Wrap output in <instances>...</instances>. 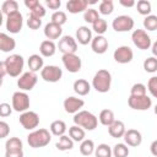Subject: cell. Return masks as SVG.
Here are the masks:
<instances>
[{
    "mask_svg": "<svg viewBox=\"0 0 157 157\" xmlns=\"http://www.w3.org/2000/svg\"><path fill=\"white\" fill-rule=\"evenodd\" d=\"M144 69L146 72H156L157 71V58H147L144 61Z\"/></svg>",
    "mask_w": 157,
    "mask_h": 157,
    "instance_id": "obj_42",
    "label": "cell"
},
{
    "mask_svg": "<svg viewBox=\"0 0 157 157\" xmlns=\"http://www.w3.org/2000/svg\"><path fill=\"white\" fill-rule=\"evenodd\" d=\"M76 40L82 45H86L90 42H92V32H91V29L88 27H86V26L78 27L77 31H76Z\"/></svg>",
    "mask_w": 157,
    "mask_h": 157,
    "instance_id": "obj_20",
    "label": "cell"
},
{
    "mask_svg": "<svg viewBox=\"0 0 157 157\" xmlns=\"http://www.w3.org/2000/svg\"><path fill=\"white\" fill-rule=\"evenodd\" d=\"M107 27H108V25H107V22H105V20H103V18H99V20H97L93 25H92V28H93V31L98 34V36H102L105 31H107Z\"/></svg>",
    "mask_w": 157,
    "mask_h": 157,
    "instance_id": "obj_41",
    "label": "cell"
},
{
    "mask_svg": "<svg viewBox=\"0 0 157 157\" xmlns=\"http://www.w3.org/2000/svg\"><path fill=\"white\" fill-rule=\"evenodd\" d=\"M10 132V126L5 121H0V139H4L9 135Z\"/></svg>",
    "mask_w": 157,
    "mask_h": 157,
    "instance_id": "obj_48",
    "label": "cell"
},
{
    "mask_svg": "<svg viewBox=\"0 0 157 157\" xmlns=\"http://www.w3.org/2000/svg\"><path fill=\"white\" fill-rule=\"evenodd\" d=\"M98 119H99L101 124L104 125V126H110V125L115 121V119H114V113H113V110H110V109H103V110H101Z\"/></svg>",
    "mask_w": 157,
    "mask_h": 157,
    "instance_id": "obj_28",
    "label": "cell"
},
{
    "mask_svg": "<svg viewBox=\"0 0 157 157\" xmlns=\"http://www.w3.org/2000/svg\"><path fill=\"white\" fill-rule=\"evenodd\" d=\"M5 157H23V151H6Z\"/></svg>",
    "mask_w": 157,
    "mask_h": 157,
    "instance_id": "obj_50",
    "label": "cell"
},
{
    "mask_svg": "<svg viewBox=\"0 0 157 157\" xmlns=\"http://www.w3.org/2000/svg\"><path fill=\"white\" fill-rule=\"evenodd\" d=\"M110 85H112V75L108 70L101 69L98 70L92 80V86L97 92L101 93H105L110 90Z\"/></svg>",
    "mask_w": 157,
    "mask_h": 157,
    "instance_id": "obj_1",
    "label": "cell"
},
{
    "mask_svg": "<svg viewBox=\"0 0 157 157\" xmlns=\"http://www.w3.org/2000/svg\"><path fill=\"white\" fill-rule=\"evenodd\" d=\"M146 86L144 83H135L131 87V96H145L146 94Z\"/></svg>",
    "mask_w": 157,
    "mask_h": 157,
    "instance_id": "obj_44",
    "label": "cell"
},
{
    "mask_svg": "<svg viewBox=\"0 0 157 157\" xmlns=\"http://www.w3.org/2000/svg\"><path fill=\"white\" fill-rule=\"evenodd\" d=\"M12 113V107H10L9 103H1L0 104V117L6 118Z\"/></svg>",
    "mask_w": 157,
    "mask_h": 157,
    "instance_id": "obj_47",
    "label": "cell"
},
{
    "mask_svg": "<svg viewBox=\"0 0 157 157\" xmlns=\"http://www.w3.org/2000/svg\"><path fill=\"white\" fill-rule=\"evenodd\" d=\"M66 131V124L63 120H54L50 124V132L55 136H63Z\"/></svg>",
    "mask_w": 157,
    "mask_h": 157,
    "instance_id": "obj_29",
    "label": "cell"
},
{
    "mask_svg": "<svg viewBox=\"0 0 157 157\" xmlns=\"http://www.w3.org/2000/svg\"><path fill=\"white\" fill-rule=\"evenodd\" d=\"M74 123H75V125H78L82 129H86V130L91 131V130H94L97 128L98 119L91 112L81 110V112H78L74 115Z\"/></svg>",
    "mask_w": 157,
    "mask_h": 157,
    "instance_id": "obj_3",
    "label": "cell"
},
{
    "mask_svg": "<svg viewBox=\"0 0 157 157\" xmlns=\"http://www.w3.org/2000/svg\"><path fill=\"white\" fill-rule=\"evenodd\" d=\"M4 64L6 67L7 75H10L11 77H17L22 72L25 61L20 54H12L4 60Z\"/></svg>",
    "mask_w": 157,
    "mask_h": 157,
    "instance_id": "obj_4",
    "label": "cell"
},
{
    "mask_svg": "<svg viewBox=\"0 0 157 157\" xmlns=\"http://www.w3.org/2000/svg\"><path fill=\"white\" fill-rule=\"evenodd\" d=\"M66 20H67V17H66V13L64 11H55L52 15V22H54L59 26H63L66 22Z\"/></svg>",
    "mask_w": 157,
    "mask_h": 157,
    "instance_id": "obj_43",
    "label": "cell"
},
{
    "mask_svg": "<svg viewBox=\"0 0 157 157\" xmlns=\"http://www.w3.org/2000/svg\"><path fill=\"white\" fill-rule=\"evenodd\" d=\"M152 54H153L155 56H157V40L152 44Z\"/></svg>",
    "mask_w": 157,
    "mask_h": 157,
    "instance_id": "obj_54",
    "label": "cell"
},
{
    "mask_svg": "<svg viewBox=\"0 0 157 157\" xmlns=\"http://www.w3.org/2000/svg\"><path fill=\"white\" fill-rule=\"evenodd\" d=\"M144 27L147 31H156L157 29V16L148 15L144 20Z\"/></svg>",
    "mask_w": 157,
    "mask_h": 157,
    "instance_id": "obj_38",
    "label": "cell"
},
{
    "mask_svg": "<svg viewBox=\"0 0 157 157\" xmlns=\"http://www.w3.org/2000/svg\"><path fill=\"white\" fill-rule=\"evenodd\" d=\"M85 102L81 98H76V97H67L64 101V109L66 113L74 114V113H78V110L83 107Z\"/></svg>",
    "mask_w": 157,
    "mask_h": 157,
    "instance_id": "obj_17",
    "label": "cell"
},
{
    "mask_svg": "<svg viewBox=\"0 0 157 157\" xmlns=\"http://www.w3.org/2000/svg\"><path fill=\"white\" fill-rule=\"evenodd\" d=\"M132 43L141 50H147L151 47V38L144 29H135L131 34Z\"/></svg>",
    "mask_w": 157,
    "mask_h": 157,
    "instance_id": "obj_7",
    "label": "cell"
},
{
    "mask_svg": "<svg viewBox=\"0 0 157 157\" xmlns=\"http://www.w3.org/2000/svg\"><path fill=\"white\" fill-rule=\"evenodd\" d=\"M112 150L107 144H101L98 145V147H96L94 150V155L96 157H112Z\"/></svg>",
    "mask_w": 157,
    "mask_h": 157,
    "instance_id": "obj_36",
    "label": "cell"
},
{
    "mask_svg": "<svg viewBox=\"0 0 157 157\" xmlns=\"http://www.w3.org/2000/svg\"><path fill=\"white\" fill-rule=\"evenodd\" d=\"M6 74H7V71H6L5 64H4V61H1V63H0V78H1V82H2V78L5 77Z\"/></svg>",
    "mask_w": 157,
    "mask_h": 157,
    "instance_id": "obj_52",
    "label": "cell"
},
{
    "mask_svg": "<svg viewBox=\"0 0 157 157\" xmlns=\"http://www.w3.org/2000/svg\"><path fill=\"white\" fill-rule=\"evenodd\" d=\"M16 11H18V4L15 0H6L1 6V12L6 16Z\"/></svg>",
    "mask_w": 157,
    "mask_h": 157,
    "instance_id": "obj_33",
    "label": "cell"
},
{
    "mask_svg": "<svg viewBox=\"0 0 157 157\" xmlns=\"http://www.w3.org/2000/svg\"><path fill=\"white\" fill-rule=\"evenodd\" d=\"M22 141L18 137H10L5 144L6 151H22Z\"/></svg>",
    "mask_w": 157,
    "mask_h": 157,
    "instance_id": "obj_32",
    "label": "cell"
},
{
    "mask_svg": "<svg viewBox=\"0 0 157 157\" xmlns=\"http://www.w3.org/2000/svg\"><path fill=\"white\" fill-rule=\"evenodd\" d=\"M59 50L64 54H75V52L77 50V40L74 39L71 36H64L60 40H59Z\"/></svg>",
    "mask_w": 157,
    "mask_h": 157,
    "instance_id": "obj_15",
    "label": "cell"
},
{
    "mask_svg": "<svg viewBox=\"0 0 157 157\" xmlns=\"http://www.w3.org/2000/svg\"><path fill=\"white\" fill-rule=\"evenodd\" d=\"M25 5L31 10V15L37 16L39 18L45 16V9L39 4V1H37V0H26Z\"/></svg>",
    "mask_w": 157,
    "mask_h": 157,
    "instance_id": "obj_23",
    "label": "cell"
},
{
    "mask_svg": "<svg viewBox=\"0 0 157 157\" xmlns=\"http://www.w3.org/2000/svg\"><path fill=\"white\" fill-rule=\"evenodd\" d=\"M91 48L96 54H103L108 49V40L103 36H97L91 42Z\"/></svg>",
    "mask_w": 157,
    "mask_h": 157,
    "instance_id": "obj_18",
    "label": "cell"
},
{
    "mask_svg": "<svg viewBox=\"0 0 157 157\" xmlns=\"http://www.w3.org/2000/svg\"><path fill=\"white\" fill-rule=\"evenodd\" d=\"M113 56H114V60L119 64H129L134 58V53L130 47L121 45L114 50Z\"/></svg>",
    "mask_w": 157,
    "mask_h": 157,
    "instance_id": "obj_14",
    "label": "cell"
},
{
    "mask_svg": "<svg viewBox=\"0 0 157 157\" xmlns=\"http://www.w3.org/2000/svg\"><path fill=\"white\" fill-rule=\"evenodd\" d=\"M147 90L150 91V93L155 98H157V76H153V77H151L148 80V82H147Z\"/></svg>",
    "mask_w": 157,
    "mask_h": 157,
    "instance_id": "obj_46",
    "label": "cell"
},
{
    "mask_svg": "<svg viewBox=\"0 0 157 157\" xmlns=\"http://www.w3.org/2000/svg\"><path fill=\"white\" fill-rule=\"evenodd\" d=\"M37 80H38V77H37L36 72L28 71V72H25L22 76H20V78L17 80V86H18L20 90L31 91L36 86Z\"/></svg>",
    "mask_w": 157,
    "mask_h": 157,
    "instance_id": "obj_13",
    "label": "cell"
},
{
    "mask_svg": "<svg viewBox=\"0 0 157 157\" xmlns=\"http://www.w3.org/2000/svg\"><path fill=\"white\" fill-rule=\"evenodd\" d=\"M94 151V144L92 140H83L80 145V152L83 156H90Z\"/></svg>",
    "mask_w": 157,
    "mask_h": 157,
    "instance_id": "obj_34",
    "label": "cell"
},
{
    "mask_svg": "<svg viewBox=\"0 0 157 157\" xmlns=\"http://www.w3.org/2000/svg\"><path fill=\"white\" fill-rule=\"evenodd\" d=\"M40 76L45 82H58L63 76V70L55 65H48L42 69Z\"/></svg>",
    "mask_w": 157,
    "mask_h": 157,
    "instance_id": "obj_8",
    "label": "cell"
},
{
    "mask_svg": "<svg viewBox=\"0 0 157 157\" xmlns=\"http://www.w3.org/2000/svg\"><path fill=\"white\" fill-rule=\"evenodd\" d=\"M63 33V28L61 26L54 23V22H49L48 25H45L44 27V36L52 40V39H58Z\"/></svg>",
    "mask_w": 157,
    "mask_h": 157,
    "instance_id": "obj_19",
    "label": "cell"
},
{
    "mask_svg": "<svg viewBox=\"0 0 157 157\" xmlns=\"http://www.w3.org/2000/svg\"><path fill=\"white\" fill-rule=\"evenodd\" d=\"M119 2L124 7H132V6H135V1L134 0H120Z\"/></svg>",
    "mask_w": 157,
    "mask_h": 157,
    "instance_id": "obj_51",
    "label": "cell"
},
{
    "mask_svg": "<svg viewBox=\"0 0 157 157\" xmlns=\"http://www.w3.org/2000/svg\"><path fill=\"white\" fill-rule=\"evenodd\" d=\"M52 140V136L47 129H38L32 131L27 136V142L32 148H39L47 146Z\"/></svg>",
    "mask_w": 157,
    "mask_h": 157,
    "instance_id": "obj_2",
    "label": "cell"
},
{
    "mask_svg": "<svg viewBox=\"0 0 157 157\" xmlns=\"http://www.w3.org/2000/svg\"><path fill=\"white\" fill-rule=\"evenodd\" d=\"M63 64L65 66V69L69 72H78L81 70L82 63H81V58L76 54H64L63 55Z\"/></svg>",
    "mask_w": 157,
    "mask_h": 157,
    "instance_id": "obj_11",
    "label": "cell"
},
{
    "mask_svg": "<svg viewBox=\"0 0 157 157\" xmlns=\"http://www.w3.org/2000/svg\"><path fill=\"white\" fill-rule=\"evenodd\" d=\"M150 150H151V153H152L153 156H156V157H157V140H155V141L151 144Z\"/></svg>",
    "mask_w": 157,
    "mask_h": 157,
    "instance_id": "obj_53",
    "label": "cell"
},
{
    "mask_svg": "<svg viewBox=\"0 0 157 157\" xmlns=\"http://www.w3.org/2000/svg\"><path fill=\"white\" fill-rule=\"evenodd\" d=\"M47 6L49 7V9H52V10H58L59 7H60V5H61V2H60V0H47Z\"/></svg>",
    "mask_w": 157,
    "mask_h": 157,
    "instance_id": "obj_49",
    "label": "cell"
},
{
    "mask_svg": "<svg viewBox=\"0 0 157 157\" xmlns=\"http://www.w3.org/2000/svg\"><path fill=\"white\" fill-rule=\"evenodd\" d=\"M88 1L87 0H69L66 2V9L71 13H78L87 9Z\"/></svg>",
    "mask_w": 157,
    "mask_h": 157,
    "instance_id": "obj_22",
    "label": "cell"
},
{
    "mask_svg": "<svg viewBox=\"0 0 157 157\" xmlns=\"http://www.w3.org/2000/svg\"><path fill=\"white\" fill-rule=\"evenodd\" d=\"M114 157H128L129 155V147L125 144H117L113 148Z\"/></svg>",
    "mask_w": 157,
    "mask_h": 157,
    "instance_id": "obj_37",
    "label": "cell"
},
{
    "mask_svg": "<svg viewBox=\"0 0 157 157\" xmlns=\"http://www.w3.org/2000/svg\"><path fill=\"white\" fill-rule=\"evenodd\" d=\"M28 67H29V71L32 72H37V71H42L43 69V59L40 55L38 54H32L29 58H28Z\"/></svg>",
    "mask_w": 157,
    "mask_h": 157,
    "instance_id": "obj_27",
    "label": "cell"
},
{
    "mask_svg": "<svg viewBox=\"0 0 157 157\" xmlns=\"http://www.w3.org/2000/svg\"><path fill=\"white\" fill-rule=\"evenodd\" d=\"M101 17H99V15H98V11L97 10H94V9H88V10H86V12L83 13V20L86 21V22H88V23H94L97 20H99Z\"/></svg>",
    "mask_w": 157,
    "mask_h": 157,
    "instance_id": "obj_40",
    "label": "cell"
},
{
    "mask_svg": "<svg viewBox=\"0 0 157 157\" xmlns=\"http://www.w3.org/2000/svg\"><path fill=\"white\" fill-rule=\"evenodd\" d=\"M155 114L157 115V104H156V107H155Z\"/></svg>",
    "mask_w": 157,
    "mask_h": 157,
    "instance_id": "obj_55",
    "label": "cell"
},
{
    "mask_svg": "<svg viewBox=\"0 0 157 157\" xmlns=\"http://www.w3.org/2000/svg\"><path fill=\"white\" fill-rule=\"evenodd\" d=\"M136 9H137V12H139L140 15L148 16L150 12H151L152 6H151V2H150V1H147V0H140V1H137V4H136Z\"/></svg>",
    "mask_w": 157,
    "mask_h": 157,
    "instance_id": "obj_35",
    "label": "cell"
},
{
    "mask_svg": "<svg viewBox=\"0 0 157 157\" xmlns=\"http://www.w3.org/2000/svg\"><path fill=\"white\" fill-rule=\"evenodd\" d=\"M112 27L115 32H128L134 28V20L128 15H120L113 20Z\"/></svg>",
    "mask_w": 157,
    "mask_h": 157,
    "instance_id": "obj_6",
    "label": "cell"
},
{
    "mask_svg": "<svg viewBox=\"0 0 157 157\" xmlns=\"http://www.w3.org/2000/svg\"><path fill=\"white\" fill-rule=\"evenodd\" d=\"M18 120L26 130H33L39 124V115L36 112H25L20 115Z\"/></svg>",
    "mask_w": 157,
    "mask_h": 157,
    "instance_id": "obj_12",
    "label": "cell"
},
{
    "mask_svg": "<svg viewBox=\"0 0 157 157\" xmlns=\"http://www.w3.org/2000/svg\"><path fill=\"white\" fill-rule=\"evenodd\" d=\"M22 25H23L22 15L18 11L7 15V17H6V29L10 33H18L22 29Z\"/></svg>",
    "mask_w": 157,
    "mask_h": 157,
    "instance_id": "obj_10",
    "label": "cell"
},
{
    "mask_svg": "<svg viewBox=\"0 0 157 157\" xmlns=\"http://www.w3.org/2000/svg\"><path fill=\"white\" fill-rule=\"evenodd\" d=\"M69 136L74 140V141H83L85 139V130L78 126V125H74L69 129Z\"/></svg>",
    "mask_w": 157,
    "mask_h": 157,
    "instance_id": "obj_31",
    "label": "cell"
},
{
    "mask_svg": "<svg viewBox=\"0 0 157 157\" xmlns=\"http://www.w3.org/2000/svg\"><path fill=\"white\" fill-rule=\"evenodd\" d=\"M42 25V20L37 16H33V15H29L28 16V20H27V26L31 28V29H38Z\"/></svg>",
    "mask_w": 157,
    "mask_h": 157,
    "instance_id": "obj_45",
    "label": "cell"
},
{
    "mask_svg": "<svg viewBox=\"0 0 157 157\" xmlns=\"http://www.w3.org/2000/svg\"><path fill=\"white\" fill-rule=\"evenodd\" d=\"M128 104L131 109H135V110H147L151 107L152 101L147 94L145 96H131L130 94L128 99Z\"/></svg>",
    "mask_w": 157,
    "mask_h": 157,
    "instance_id": "obj_5",
    "label": "cell"
},
{
    "mask_svg": "<svg viewBox=\"0 0 157 157\" xmlns=\"http://www.w3.org/2000/svg\"><path fill=\"white\" fill-rule=\"evenodd\" d=\"M16 48V42L13 38L9 37L5 33H0V50L4 53H9Z\"/></svg>",
    "mask_w": 157,
    "mask_h": 157,
    "instance_id": "obj_24",
    "label": "cell"
},
{
    "mask_svg": "<svg viewBox=\"0 0 157 157\" xmlns=\"http://www.w3.org/2000/svg\"><path fill=\"white\" fill-rule=\"evenodd\" d=\"M74 91H75L78 96H86V94L90 93L91 86H90V83H88L86 80L78 78V80H76V81L74 82Z\"/></svg>",
    "mask_w": 157,
    "mask_h": 157,
    "instance_id": "obj_25",
    "label": "cell"
},
{
    "mask_svg": "<svg viewBox=\"0 0 157 157\" xmlns=\"http://www.w3.org/2000/svg\"><path fill=\"white\" fill-rule=\"evenodd\" d=\"M12 108L16 112H27L29 108V97L25 92H15L12 94Z\"/></svg>",
    "mask_w": 157,
    "mask_h": 157,
    "instance_id": "obj_9",
    "label": "cell"
},
{
    "mask_svg": "<svg viewBox=\"0 0 157 157\" xmlns=\"http://www.w3.org/2000/svg\"><path fill=\"white\" fill-rule=\"evenodd\" d=\"M55 50H56V47L54 44L53 40H43L39 45V52L43 56H53L55 54Z\"/></svg>",
    "mask_w": 157,
    "mask_h": 157,
    "instance_id": "obj_26",
    "label": "cell"
},
{
    "mask_svg": "<svg viewBox=\"0 0 157 157\" xmlns=\"http://www.w3.org/2000/svg\"><path fill=\"white\" fill-rule=\"evenodd\" d=\"M114 10V4L112 0H103L99 4V12L102 15H110Z\"/></svg>",
    "mask_w": 157,
    "mask_h": 157,
    "instance_id": "obj_39",
    "label": "cell"
},
{
    "mask_svg": "<svg viewBox=\"0 0 157 157\" xmlns=\"http://www.w3.org/2000/svg\"><path fill=\"white\" fill-rule=\"evenodd\" d=\"M123 137H124L125 144L128 146H131V147H137L142 142V135H141V132L137 131V130H135V129L126 130Z\"/></svg>",
    "mask_w": 157,
    "mask_h": 157,
    "instance_id": "obj_16",
    "label": "cell"
},
{
    "mask_svg": "<svg viewBox=\"0 0 157 157\" xmlns=\"http://www.w3.org/2000/svg\"><path fill=\"white\" fill-rule=\"evenodd\" d=\"M55 146L59 151H67V150H71L74 147V140L66 135H63V136H60V139Z\"/></svg>",
    "mask_w": 157,
    "mask_h": 157,
    "instance_id": "obj_30",
    "label": "cell"
},
{
    "mask_svg": "<svg viewBox=\"0 0 157 157\" xmlns=\"http://www.w3.org/2000/svg\"><path fill=\"white\" fill-rule=\"evenodd\" d=\"M125 124L121 120H115L110 126H108V132L112 137L114 139H119L123 137L125 134Z\"/></svg>",
    "mask_w": 157,
    "mask_h": 157,
    "instance_id": "obj_21",
    "label": "cell"
}]
</instances>
